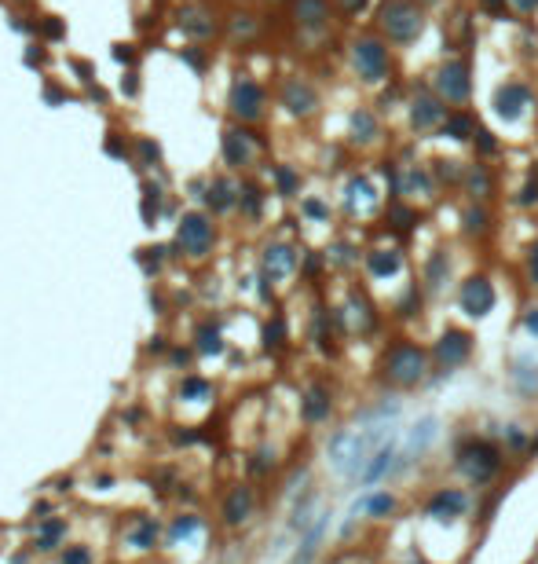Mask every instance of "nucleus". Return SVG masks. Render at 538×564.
<instances>
[{
	"label": "nucleus",
	"mask_w": 538,
	"mask_h": 564,
	"mask_svg": "<svg viewBox=\"0 0 538 564\" xmlns=\"http://www.w3.org/2000/svg\"><path fill=\"white\" fill-rule=\"evenodd\" d=\"M378 29L392 44H411V41H418L421 29H425L421 4H414V0H385V4L378 8Z\"/></svg>",
	"instance_id": "obj_1"
},
{
	"label": "nucleus",
	"mask_w": 538,
	"mask_h": 564,
	"mask_svg": "<svg viewBox=\"0 0 538 564\" xmlns=\"http://www.w3.org/2000/svg\"><path fill=\"white\" fill-rule=\"evenodd\" d=\"M381 447V425L373 432H355V429H340L337 436L330 440V462L337 465V473L355 476L366 465L370 450Z\"/></svg>",
	"instance_id": "obj_2"
},
{
	"label": "nucleus",
	"mask_w": 538,
	"mask_h": 564,
	"mask_svg": "<svg viewBox=\"0 0 538 564\" xmlns=\"http://www.w3.org/2000/svg\"><path fill=\"white\" fill-rule=\"evenodd\" d=\"M352 62L355 74L366 81V85H381L392 70V55H388V44L381 37H355L352 44Z\"/></svg>",
	"instance_id": "obj_3"
},
{
	"label": "nucleus",
	"mask_w": 538,
	"mask_h": 564,
	"mask_svg": "<svg viewBox=\"0 0 538 564\" xmlns=\"http://www.w3.org/2000/svg\"><path fill=\"white\" fill-rule=\"evenodd\" d=\"M429 356L418 345H392L385 356V378L392 385H418L425 378Z\"/></svg>",
	"instance_id": "obj_4"
},
{
	"label": "nucleus",
	"mask_w": 538,
	"mask_h": 564,
	"mask_svg": "<svg viewBox=\"0 0 538 564\" xmlns=\"http://www.w3.org/2000/svg\"><path fill=\"white\" fill-rule=\"evenodd\" d=\"M469 74L472 70H469L465 59H447L443 67L436 70V77H432V92L443 103L462 106V103H469V95H472V77Z\"/></svg>",
	"instance_id": "obj_5"
},
{
	"label": "nucleus",
	"mask_w": 538,
	"mask_h": 564,
	"mask_svg": "<svg viewBox=\"0 0 538 564\" xmlns=\"http://www.w3.org/2000/svg\"><path fill=\"white\" fill-rule=\"evenodd\" d=\"M458 465L465 469L469 480H476V483H487L495 473H498V450L491 443H483V440H472L462 455H458Z\"/></svg>",
	"instance_id": "obj_6"
},
{
	"label": "nucleus",
	"mask_w": 538,
	"mask_h": 564,
	"mask_svg": "<svg viewBox=\"0 0 538 564\" xmlns=\"http://www.w3.org/2000/svg\"><path fill=\"white\" fill-rule=\"evenodd\" d=\"M447 121V106L436 92H418L411 99V128L414 132H432Z\"/></svg>",
	"instance_id": "obj_7"
},
{
	"label": "nucleus",
	"mask_w": 538,
	"mask_h": 564,
	"mask_svg": "<svg viewBox=\"0 0 538 564\" xmlns=\"http://www.w3.org/2000/svg\"><path fill=\"white\" fill-rule=\"evenodd\" d=\"M527 106H531V88L524 85V81H505V85L495 92V114L502 121L524 118Z\"/></svg>",
	"instance_id": "obj_8"
},
{
	"label": "nucleus",
	"mask_w": 538,
	"mask_h": 564,
	"mask_svg": "<svg viewBox=\"0 0 538 564\" xmlns=\"http://www.w3.org/2000/svg\"><path fill=\"white\" fill-rule=\"evenodd\" d=\"M458 301H462V312H465V315L483 319L487 312L495 308V286L487 282L483 275H472V279H465V282H462Z\"/></svg>",
	"instance_id": "obj_9"
},
{
	"label": "nucleus",
	"mask_w": 538,
	"mask_h": 564,
	"mask_svg": "<svg viewBox=\"0 0 538 564\" xmlns=\"http://www.w3.org/2000/svg\"><path fill=\"white\" fill-rule=\"evenodd\" d=\"M231 114L242 121H256L264 114V88L256 81H235L231 88Z\"/></svg>",
	"instance_id": "obj_10"
},
{
	"label": "nucleus",
	"mask_w": 538,
	"mask_h": 564,
	"mask_svg": "<svg viewBox=\"0 0 538 564\" xmlns=\"http://www.w3.org/2000/svg\"><path fill=\"white\" fill-rule=\"evenodd\" d=\"M472 356V337L465 330H447L443 337H439V345H436V363L450 370V366H462L465 359Z\"/></svg>",
	"instance_id": "obj_11"
},
{
	"label": "nucleus",
	"mask_w": 538,
	"mask_h": 564,
	"mask_svg": "<svg viewBox=\"0 0 538 564\" xmlns=\"http://www.w3.org/2000/svg\"><path fill=\"white\" fill-rule=\"evenodd\" d=\"M179 246H184L187 253H205L209 246H213V223H209L205 216H198V213H191V216H184L179 220Z\"/></svg>",
	"instance_id": "obj_12"
},
{
	"label": "nucleus",
	"mask_w": 538,
	"mask_h": 564,
	"mask_svg": "<svg viewBox=\"0 0 538 564\" xmlns=\"http://www.w3.org/2000/svg\"><path fill=\"white\" fill-rule=\"evenodd\" d=\"M282 103H286V110H289V114L308 118V114H315L319 95H315V88L308 85V81L293 77V81H286V85H282Z\"/></svg>",
	"instance_id": "obj_13"
},
{
	"label": "nucleus",
	"mask_w": 538,
	"mask_h": 564,
	"mask_svg": "<svg viewBox=\"0 0 538 564\" xmlns=\"http://www.w3.org/2000/svg\"><path fill=\"white\" fill-rule=\"evenodd\" d=\"M253 151H256V143H253V136L246 132V128H227V132H223V158H227V165H249Z\"/></svg>",
	"instance_id": "obj_14"
},
{
	"label": "nucleus",
	"mask_w": 538,
	"mask_h": 564,
	"mask_svg": "<svg viewBox=\"0 0 538 564\" xmlns=\"http://www.w3.org/2000/svg\"><path fill=\"white\" fill-rule=\"evenodd\" d=\"M293 19L304 29H326L330 26V0H293Z\"/></svg>",
	"instance_id": "obj_15"
},
{
	"label": "nucleus",
	"mask_w": 538,
	"mask_h": 564,
	"mask_svg": "<svg viewBox=\"0 0 538 564\" xmlns=\"http://www.w3.org/2000/svg\"><path fill=\"white\" fill-rule=\"evenodd\" d=\"M465 506H469V498L462 495V491H439L432 502H429V517H443V521H454V517H462L465 513Z\"/></svg>",
	"instance_id": "obj_16"
},
{
	"label": "nucleus",
	"mask_w": 538,
	"mask_h": 564,
	"mask_svg": "<svg viewBox=\"0 0 538 564\" xmlns=\"http://www.w3.org/2000/svg\"><path fill=\"white\" fill-rule=\"evenodd\" d=\"M293 264H297V253H293L289 246H271L268 253H264V275L268 279H286L289 271H293Z\"/></svg>",
	"instance_id": "obj_17"
},
{
	"label": "nucleus",
	"mask_w": 538,
	"mask_h": 564,
	"mask_svg": "<svg viewBox=\"0 0 538 564\" xmlns=\"http://www.w3.org/2000/svg\"><path fill=\"white\" fill-rule=\"evenodd\" d=\"M366 268L373 279H388V275H399L403 256H399V249H373V253H366Z\"/></svg>",
	"instance_id": "obj_18"
},
{
	"label": "nucleus",
	"mask_w": 538,
	"mask_h": 564,
	"mask_svg": "<svg viewBox=\"0 0 538 564\" xmlns=\"http://www.w3.org/2000/svg\"><path fill=\"white\" fill-rule=\"evenodd\" d=\"M439 136L447 139H472L476 136V121H472V114H465V110H454V114H447V121L439 125Z\"/></svg>",
	"instance_id": "obj_19"
},
{
	"label": "nucleus",
	"mask_w": 538,
	"mask_h": 564,
	"mask_svg": "<svg viewBox=\"0 0 538 564\" xmlns=\"http://www.w3.org/2000/svg\"><path fill=\"white\" fill-rule=\"evenodd\" d=\"M348 125H352V139H355V143H373V139H378V132H381V128H378V118H373L370 110H355Z\"/></svg>",
	"instance_id": "obj_20"
},
{
	"label": "nucleus",
	"mask_w": 538,
	"mask_h": 564,
	"mask_svg": "<svg viewBox=\"0 0 538 564\" xmlns=\"http://www.w3.org/2000/svg\"><path fill=\"white\" fill-rule=\"evenodd\" d=\"M509 378H513V385H516V389L524 392V396H534V392H538V366H534V363H527V359L513 363Z\"/></svg>",
	"instance_id": "obj_21"
},
{
	"label": "nucleus",
	"mask_w": 538,
	"mask_h": 564,
	"mask_svg": "<svg viewBox=\"0 0 538 564\" xmlns=\"http://www.w3.org/2000/svg\"><path fill=\"white\" fill-rule=\"evenodd\" d=\"M436 418H421V422L414 425V432H411V443H406V455H421L432 440H436Z\"/></svg>",
	"instance_id": "obj_22"
},
{
	"label": "nucleus",
	"mask_w": 538,
	"mask_h": 564,
	"mask_svg": "<svg viewBox=\"0 0 538 564\" xmlns=\"http://www.w3.org/2000/svg\"><path fill=\"white\" fill-rule=\"evenodd\" d=\"M392 458H396V447H392V440H388V443H381L378 450H373V462H370V469H366V483L381 480L388 469H392Z\"/></svg>",
	"instance_id": "obj_23"
},
{
	"label": "nucleus",
	"mask_w": 538,
	"mask_h": 564,
	"mask_svg": "<svg viewBox=\"0 0 538 564\" xmlns=\"http://www.w3.org/2000/svg\"><path fill=\"white\" fill-rule=\"evenodd\" d=\"M399 191H403V195H418V191H421V195H432V176H429L425 169H418V165H414L411 172L403 176Z\"/></svg>",
	"instance_id": "obj_24"
},
{
	"label": "nucleus",
	"mask_w": 538,
	"mask_h": 564,
	"mask_svg": "<svg viewBox=\"0 0 538 564\" xmlns=\"http://www.w3.org/2000/svg\"><path fill=\"white\" fill-rule=\"evenodd\" d=\"M326 414H330V399H326L322 389H312L304 396V418H308V422H322Z\"/></svg>",
	"instance_id": "obj_25"
},
{
	"label": "nucleus",
	"mask_w": 538,
	"mask_h": 564,
	"mask_svg": "<svg viewBox=\"0 0 538 564\" xmlns=\"http://www.w3.org/2000/svg\"><path fill=\"white\" fill-rule=\"evenodd\" d=\"M378 191H373V184L366 180V176H352L348 180V209H355L359 202H370Z\"/></svg>",
	"instance_id": "obj_26"
},
{
	"label": "nucleus",
	"mask_w": 538,
	"mask_h": 564,
	"mask_svg": "<svg viewBox=\"0 0 538 564\" xmlns=\"http://www.w3.org/2000/svg\"><path fill=\"white\" fill-rule=\"evenodd\" d=\"M246 517H249V491L238 488L231 498H227V521L238 524V521H246Z\"/></svg>",
	"instance_id": "obj_27"
},
{
	"label": "nucleus",
	"mask_w": 538,
	"mask_h": 564,
	"mask_svg": "<svg viewBox=\"0 0 538 564\" xmlns=\"http://www.w3.org/2000/svg\"><path fill=\"white\" fill-rule=\"evenodd\" d=\"M209 202H213V209H231L235 205V187L227 180H216L209 187Z\"/></svg>",
	"instance_id": "obj_28"
},
{
	"label": "nucleus",
	"mask_w": 538,
	"mask_h": 564,
	"mask_svg": "<svg viewBox=\"0 0 538 564\" xmlns=\"http://www.w3.org/2000/svg\"><path fill=\"white\" fill-rule=\"evenodd\" d=\"M469 191H472L476 198L491 195V176H487L483 165H472V169H469Z\"/></svg>",
	"instance_id": "obj_29"
},
{
	"label": "nucleus",
	"mask_w": 538,
	"mask_h": 564,
	"mask_svg": "<svg viewBox=\"0 0 538 564\" xmlns=\"http://www.w3.org/2000/svg\"><path fill=\"white\" fill-rule=\"evenodd\" d=\"M487 209H480V205H472V209H465V231L469 235H483L487 231Z\"/></svg>",
	"instance_id": "obj_30"
},
{
	"label": "nucleus",
	"mask_w": 538,
	"mask_h": 564,
	"mask_svg": "<svg viewBox=\"0 0 538 564\" xmlns=\"http://www.w3.org/2000/svg\"><path fill=\"white\" fill-rule=\"evenodd\" d=\"M184 26L191 29V34H198V37H209V34H213V22H209L202 11H184Z\"/></svg>",
	"instance_id": "obj_31"
},
{
	"label": "nucleus",
	"mask_w": 538,
	"mask_h": 564,
	"mask_svg": "<svg viewBox=\"0 0 538 564\" xmlns=\"http://www.w3.org/2000/svg\"><path fill=\"white\" fill-rule=\"evenodd\" d=\"M322 528H326V521H319V528H312V535H308V539H304V550L297 553V560H293V564H308V560H312V553L319 550V539H322Z\"/></svg>",
	"instance_id": "obj_32"
},
{
	"label": "nucleus",
	"mask_w": 538,
	"mask_h": 564,
	"mask_svg": "<svg viewBox=\"0 0 538 564\" xmlns=\"http://www.w3.org/2000/svg\"><path fill=\"white\" fill-rule=\"evenodd\" d=\"M275 184H279L282 195H293V191H297V184H301V176L282 165V169H275Z\"/></svg>",
	"instance_id": "obj_33"
},
{
	"label": "nucleus",
	"mask_w": 538,
	"mask_h": 564,
	"mask_svg": "<svg viewBox=\"0 0 538 564\" xmlns=\"http://www.w3.org/2000/svg\"><path fill=\"white\" fill-rule=\"evenodd\" d=\"M388 216H392V220H399L396 223V228H414V223H418V213H414V209H406V205H392V209H388Z\"/></svg>",
	"instance_id": "obj_34"
},
{
	"label": "nucleus",
	"mask_w": 538,
	"mask_h": 564,
	"mask_svg": "<svg viewBox=\"0 0 538 564\" xmlns=\"http://www.w3.org/2000/svg\"><path fill=\"white\" fill-rule=\"evenodd\" d=\"M447 275V253H436L432 264H429V286H439Z\"/></svg>",
	"instance_id": "obj_35"
},
{
	"label": "nucleus",
	"mask_w": 538,
	"mask_h": 564,
	"mask_svg": "<svg viewBox=\"0 0 538 564\" xmlns=\"http://www.w3.org/2000/svg\"><path fill=\"white\" fill-rule=\"evenodd\" d=\"M198 341H202V352H220V333H216V326H202Z\"/></svg>",
	"instance_id": "obj_36"
},
{
	"label": "nucleus",
	"mask_w": 538,
	"mask_h": 564,
	"mask_svg": "<svg viewBox=\"0 0 538 564\" xmlns=\"http://www.w3.org/2000/svg\"><path fill=\"white\" fill-rule=\"evenodd\" d=\"M472 139H476L480 154H495V151H498V139H495L491 132H487V128H476V136H472Z\"/></svg>",
	"instance_id": "obj_37"
},
{
	"label": "nucleus",
	"mask_w": 538,
	"mask_h": 564,
	"mask_svg": "<svg viewBox=\"0 0 538 564\" xmlns=\"http://www.w3.org/2000/svg\"><path fill=\"white\" fill-rule=\"evenodd\" d=\"M194 396H209V385L202 378H187L184 381V399H194Z\"/></svg>",
	"instance_id": "obj_38"
},
{
	"label": "nucleus",
	"mask_w": 538,
	"mask_h": 564,
	"mask_svg": "<svg viewBox=\"0 0 538 564\" xmlns=\"http://www.w3.org/2000/svg\"><path fill=\"white\" fill-rule=\"evenodd\" d=\"M516 202H520V205H534V202H538V180H534V176L524 184V191L516 195Z\"/></svg>",
	"instance_id": "obj_39"
},
{
	"label": "nucleus",
	"mask_w": 538,
	"mask_h": 564,
	"mask_svg": "<svg viewBox=\"0 0 538 564\" xmlns=\"http://www.w3.org/2000/svg\"><path fill=\"white\" fill-rule=\"evenodd\" d=\"M392 495H378V498H373V502H370V513H373V517H385V513H392Z\"/></svg>",
	"instance_id": "obj_40"
},
{
	"label": "nucleus",
	"mask_w": 538,
	"mask_h": 564,
	"mask_svg": "<svg viewBox=\"0 0 538 564\" xmlns=\"http://www.w3.org/2000/svg\"><path fill=\"white\" fill-rule=\"evenodd\" d=\"M242 195H246V198H242V202H246V213H249V216L260 213V202H264V198H260V187H246Z\"/></svg>",
	"instance_id": "obj_41"
},
{
	"label": "nucleus",
	"mask_w": 538,
	"mask_h": 564,
	"mask_svg": "<svg viewBox=\"0 0 538 564\" xmlns=\"http://www.w3.org/2000/svg\"><path fill=\"white\" fill-rule=\"evenodd\" d=\"M436 176L439 180H458V161H436Z\"/></svg>",
	"instance_id": "obj_42"
},
{
	"label": "nucleus",
	"mask_w": 538,
	"mask_h": 564,
	"mask_svg": "<svg viewBox=\"0 0 538 564\" xmlns=\"http://www.w3.org/2000/svg\"><path fill=\"white\" fill-rule=\"evenodd\" d=\"M154 535H158V528H154L151 521H146V524L136 531V535H132V542H136V546H151V542H154Z\"/></svg>",
	"instance_id": "obj_43"
},
{
	"label": "nucleus",
	"mask_w": 538,
	"mask_h": 564,
	"mask_svg": "<svg viewBox=\"0 0 538 564\" xmlns=\"http://www.w3.org/2000/svg\"><path fill=\"white\" fill-rule=\"evenodd\" d=\"M59 535H62V524H59V521H55V524H48V528H44V535H41V550H52V542H55Z\"/></svg>",
	"instance_id": "obj_44"
},
{
	"label": "nucleus",
	"mask_w": 538,
	"mask_h": 564,
	"mask_svg": "<svg viewBox=\"0 0 538 564\" xmlns=\"http://www.w3.org/2000/svg\"><path fill=\"white\" fill-rule=\"evenodd\" d=\"M527 275H531V282L538 286V242L527 249Z\"/></svg>",
	"instance_id": "obj_45"
},
{
	"label": "nucleus",
	"mask_w": 538,
	"mask_h": 564,
	"mask_svg": "<svg viewBox=\"0 0 538 564\" xmlns=\"http://www.w3.org/2000/svg\"><path fill=\"white\" fill-rule=\"evenodd\" d=\"M59 564H88V553L81 550V546H74V550H67V557H62Z\"/></svg>",
	"instance_id": "obj_46"
},
{
	"label": "nucleus",
	"mask_w": 538,
	"mask_h": 564,
	"mask_svg": "<svg viewBox=\"0 0 538 564\" xmlns=\"http://www.w3.org/2000/svg\"><path fill=\"white\" fill-rule=\"evenodd\" d=\"M304 213H308V216H319V220H326V213H330V209H326L322 202H315V198H312V202H304Z\"/></svg>",
	"instance_id": "obj_47"
},
{
	"label": "nucleus",
	"mask_w": 538,
	"mask_h": 564,
	"mask_svg": "<svg viewBox=\"0 0 538 564\" xmlns=\"http://www.w3.org/2000/svg\"><path fill=\"white\" fill-rule=\"evenodd\" d=\"M337 4L345 8L348 15H363V11H366V0H337Z\"/></svg>",
	"instance_id": "obj_48"
},
{
	"label": "nucleus",
	"mask_w": 538,
	"mask_h": 564,
	"mask_svg": "<svg viewBox=\"0 0 538 564\" xmlns=\"http://www.w3.org/2000/svg\"><path fill=\"white\" fill-rule=\"evenodd\" d=\"M268 345H282V322L275 319L271 326H268Z\"/></svg>",
	"instance_id": "obj_49"
},
{
	"label": "nucleus",
	"mask_w": 538,
	"mask_h": 564,
	"mask_svg": "<svg viewBox=\"0 0 538 564\" xmlns=\"http://www.w3.org/2000/svg\"><path fill=\"white\" fill-rule=\"evenodd\" d=\"M509 4H513L520 15H531V11H538V0H509Z\"/></svg>",
	"instance_id": "obj_50"
},
{
	"label": "nucleus",
	"mask_w": 538,
	"mask_h": 564,
	"mask_svg": "<svg viewBox=\"0 0 538 564\" xmlns=\"http://www.w3.org/2000/svg\"><path fill=\"white\" fill-rule=\"evenodd\" d=\"M194 528H198V517H191V521H179V524L172 528V535L179 539V535H187V531H194Z\"/></svg>",
	"instance_id": "obj_51"
},
{
	"label": "nucleus",
	"mask_w": 538,
	"mask_h": 564,
	"mask_svg": "<svg viewBox=\"0 0 538 564\" xmlns=\"http://www.w3.org/2000/svg\"><path fill=\"white\" fill-rule=\"evenodd\" d=\"M480 8L491 15H505V0H480Z\"/></svg>",
	"instance_id": "obj_52"
},
{
	"label": "nucleus",
	"mask_w": 538,
	"mask_h": 564,
	"mask_svg": "<svg viewBox=\"0 0 538 564\" xmlns=\"http://www.w3.org/2000/svg\"><path fill=\"white\" fill-rule=\"evenodd\" d=\"M524 326H527L531 333H538V308H531V312L524 315Z\"/></svg>",
	"instance_id": "obj_53"
},
{
	"label": "nucleus",
	"mask_w": 538,
	"mask_h": 564,
	"mask_svg": "<svg viewBox=\"0 0 538 564\" xmlns=\"http://www.w3.org/2000/svg\"><path fill=\"white\" fill-rule=\"evenodd\" d=\"M418 4H432V0H418Z\"/></svg>",
	"instance_id": "obj_54"
}]
</instances>
